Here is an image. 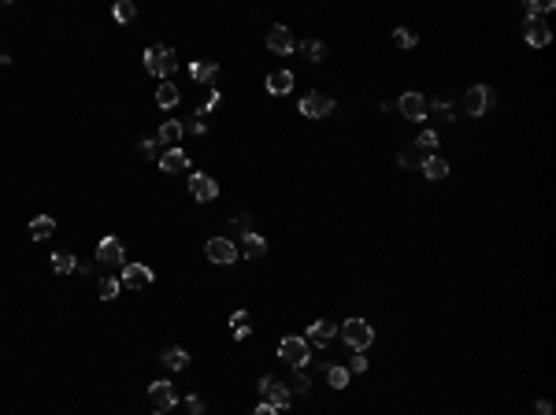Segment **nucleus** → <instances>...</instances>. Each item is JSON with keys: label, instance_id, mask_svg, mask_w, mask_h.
I'll use <instances>...</instances> for the list:
<instances>
[{"label": "nucleus", "instance_id": "1", "mask_svg": "<svg viewBox=\"0 0 556 415\" xmlns=\"http://www.w3.org/2000/svg\"><path fill=\"white\" fill-rule=\"evenodd\" d=\"M338 334L345 337V345L352 353H363V348L375 342V330L367 326V319H345V323L338 326Z\"/></svg>", "mask_w": 556, "mask_h": 415}, {"label": "nucleus", "instance_id": "2", "mask_svg": "<svg viewBox=\"0 0 556 415\" xmlns=\"http://www.w3.org/2000/svg\"><path fill=\"white\" fill-rule=\"evenodd\" d=\"M145 67H148V74H156V78H167V74L178 67V52L167 48V45H148L145 48Z\"/></svg>", "mask_w": 556, "mask_h": 415}, {"label": "nucleus", "instance_id": "3", "mask_svg": "<svg viewBox=\"0 0 556 415\" xmlns=\"http://www.w3.org/2000/svg\"><path fill=\"white\" fill-rule=\"evenodd\" d=\"M278 356H282L286 364H293V367H304L308 360H312V345H308L304 337H282V345H278Z\"/></svg>", "mask_w": 556, "mask_h": 415}, {"label": "nucleus", "instance_id": "4", "mask_svg": "<svg viewBox=\"0 0 556 415\" xmlns=\"http://www.w3.org/2000/svg\"><path fill=\"white\" fill-rule=\"evenodd\" d=\"M205 252H208L211 263H219V267H230V263H238V245H234L230 238H208Z\"/></svg>", "mask_w": 556, "mask_h": 415}, {"label": "nucleus", "instance_id": "5", "mask_svg": "<svg viewBox=\"0 0 556 415\" xmlns=\"http://www.w3.org/2000/svg\"><path fill=\"white\" fill-rule=\"evenodd\" d=\"M260 397H263V404H271L275 412H282L286 404H290V386H282L275 375H267V378H260Z\"/></svg>", "mask_w": 556, "mask_h": 415}, {"label": "nucleus", "instance_id": "6", "mask_svg": "<svg viewBox=\"0 0 556 415\" xmlns=\"http://www.w3.org/2000/svg\"><path fill=\"white\" fill-rule=\"evenodd\" d=\"M464 108H467V115H486L489 108H494V89L489 86H471L467 89V97H464Z\"/></svg>", "mask_w": 556, "mask_h": 415}, {"label": "nucleus", "instance_id": "7", "mask_svg": "<svg viewBox=\"0 0 556 415\" xmlns=\"http://www.w3.org/2000/svg\"><path fill=\"white\" fill-rule=\"evenodd\" d=\"M97 260L108 263V267H126V249L119 238H101L97 245Z\"/></svg>", "mask_w": 556, "mask_h": 415}, {"label": "nucleus", "instance_id": "8", "mask_svg": "<svg viewBox=\"0 0 556 415\" xmlns=\"http://www.w3.org/2000/svg\"><path fill=\"white\" fill-rule=\"evenodd\" d=\"M267 48L278 52V56H290V52H297V41H293V34H290V26L275 23L271 30H267Z\"/></svg>", "mask_w": 556, "mask_h": 415}, {"label": "nucleus", "instance_id": "9", "mask_svg": "<svg viewBox=\"0 0 556 415\" xmlns=\"http://www.w3.org/2000/svg\"><path fill=\"white\" fill-rule=\"evenodd\" d=\"M156 282L153 267H145V263H126L123 267V285L126 290H148V285Z\"/></svg>", "mask_w": 556, "mask_h": 415}, {"label": "nucleus", "instance_id": "10", "mask_svg": "<svg viewBox=\"0 0 556 415\" xmlns=\"http://www.w3.org/2000/svg\"><path fill=\"white\" fill-rule=\"evenodd\" d=\"M330 112H334V100L323 97V93H308V97L301 100V115H304V119H327Z\"/></svg>", "mask_w": 556, "mask_h": 415}, {"label": "nucleus", "instance_id": "11", "mask_svg": "<svg viewBox=\"0 0 556 415\" xmlns=\"http://www.w3.org/2000/svg\"><path fill=\"white\" fill-rule=\"evenodd\" d=\"M523 37H527V45L545 48V45L553 41V26L545 23V19H527V26H523Z\"/></svg>", "mask_w": 556, "mask_h": 415}, {"label": "nucleus", "instance_id": "12", "mask_svg": "<svg viewBox=\"0 0 556 415\" xmlns=\"http://www.w3.org/2000/svg\"><path fill=\"white\" fill-rule=\"evenodd\" d=\"M148 400H153L159 412H171V408H175V400H178V397H175V386H171L167 378L153 382V386H148Z\"/></svg>", "mask_w": 556, "mask_h": 415}, {"label": "nucleus", "instance_id": "13", "mask_svg": "<svg viewBox=\"0 0 556 415\" xmlns=\"http://www.w3.org/2000/svg\"><path fill=\"white\" fill-rule=\"evenodd\" d=\"M397 108H401L404 119H426V97H423V93H415V89L404 93V97L397 100Z\"/></svg>", "mask_w": 556, "mask_h": 415}, {"label": "nucleus", "instance_id": "14", "mask_svg": "<svg viewBox=\"0 0 556 415\" xmlns=\"http://www.w3.org/2000/svg\"><path fill=\"white\" fill-rule=\"evenodd\" d=\"M189 189H193V197L200 200V204H208V200L219 197V182H216V178H208V175H193V178H189Z\"/></svg>", "mask_w": 556, "mask_h": 415}, {"label": "nucleus", "instance_id": "15", "mask_svg": "<svg viewBox=\"0 0 556 415\" xmlns=\"http://www.w3.org/2000/svg\"><path fill=\"white\" fill-rule=\"evenodd\" d=\"M334 334H338V326L330 323V319H315V323L308 326V337H304V342H308V345H327Z\"/></svg>", "mask_w": 556, "mask_h": 415}, {"label": "nucleus", "instance_id": "16", "mask_svg": "<svg viewBox=\"0 0 556 415\" xmlns=\"http://www.w3.org/2000/svg\"><path fill=\"white\" fill-rule=\"evenodd\" d=\"M189 167V156L182 152V148H167L164 156H159V171H167V175H178V171H186Z\"/></svg>", "mask_w": 556, "mask_h": 415}, {"label": "nucleus", "instance_id": "17", "mask_svg": "<svg viewBox=\"0 0 556 415\" xmlns=\"http://www.w3.org/2000/svg\"><path fill=\"white\" fill-rule=\"evenodd\" d=\"M241 256H245V260H260V256H267V241L260 238V233L245 230V238H241Z\"/></svg>", "mask_w": 556, "mask_h": 415}, {"label": "nucleus", "instance_id": "18", "mask_svg": "<svg viewBox=\"0 0 556 415\" xmlns=\"http://www.w3.org/2000/svg\"><path fill=\"white\" fill-rule=\"evenodd\" d=\"M290 89H293V74L290 71H271L267 74V93H271V97H286Z\"/></svg>", "mask_w": 556, "mask_h": 415}, {"label": "nucleus", "instance_id": "19", "mask_svg": "<svg viewBox=\"0 0 556 415\" xmlns=\"http://www.w3.org/2000/svg\"><path fill=\"white\" fill-rule=\"evenodd\" d=\"M52 233H56V219H52V215L30 219V238H34V241H45V238H52Z\"/></svg>", "mask_w": 556, "mask_h": 415}, {"label": "nucleus", "instance_id": "20", "mask_svg": "<svg viewBox=\"0 0 556 415\" xmlns=\"http://www.w3.org/2000/svg\"><path fill=\"white\" fill-rule=\"evenodd\" d=\"M423 175L431 178V182H442V178H449V164L442 156H426L423 159Z\"/></svg>", "mask_w": 556, "mask_h": 415}, {"label": "nucleus", "instance_id": "21", "mask_svg": "<svg viewBox=\"0 0 556 415\" xmlns=\"http://www.w3.org/2000/svg\"><path fill=\"white\" fill-rule=\"evenodd\" d=\"M182 137H186V130H182V123H164V126H159V137H156V141H159V145L178 148V141H182Z\"/></svg>", "mask_w": 556, "mask_h": 415}, {"label": "nucleus", "instance_id": "22", "mask_svg": "<svg viewBox=\"0 0 556 415\" xmlns=\"http://www.w3.org/2000/svg\"><path fill=\"white\" fill-rule=\"evenodd\" d=\"M230 334L238 337V342H241V337H249L252 334V315L249 312H234L230 315Z\"/></svg>", "mask_w": 556, "mask_h": 415}, {"label": "nucleus", "instance_id": "23", "mask_svg": "<svg viewBox=\"0 0 556 415\" xmlns=\"http://www.w3.org/2000/svg\"><path fill=\"white\" fill-rule=\"evenodd\" d=\"M164 367L186 371L189 367V353H186V348H164Z\"/></svg>", "mask_w": 556, "mask_h": 415}, {"label": "nucleus", "instance_id": "24", "mask_svg": "<svg viewBox=\"0 0 556 415\" xmlns=\"http://www.w3.org/2000/svg\"><path fill=\"white\" fill-rule=\"evenodd\" d=\"M415 156H419V159H426V156H434V148H437V134L434 130H426V134H419V137H415Z\"/></svg>", "mask_w": 556, "mask_h": 415}, {"label": "nucleus", "instance_id": "25", "mask_svg": "<svg viewBox=\"0 0 556 415\" xmlns=\"http://www.w3.org/2000/svg\"><path fill=\"white\" fill-rule=\"evenodd\" d=\"M52 271H56V274L78 271V256H71V252H52Z\"/></svg>", "mask_w": 556, "mask_h": 415}, {"label": "nucleus", "instance_id": "26", "mask_svg": "<svg viewBox=\"0 0 556 415\" xmlns=\"http://www.w3.org/2000/svg\"><path fill=\"white\" fill-rule=\"evenodd\" d=\"M189 74H193L197 82H208V86H211V82L219 78V63H193V67H189Z\"/></svg>", "mask_w": 556, "mask_h": 415}, {"label": "nucleus", "instance_id": "27", "mask_svg": "<svg viewBox=\"0 0 556 415\" xmlns=\"http://www.w3.org/2000/svg\"><path fill=\"white\" fill-rule=\"evenodd\" d=\"M156 104H159V108H175V104H178V86L164 82V86L156 89Z\"/></svg>", "mask_w": 556, "mask_h": 415}, {"label": "nucleus", "instance_id": "28", "mask_svg": "<svg viewBox=\"0 0 556 415\" xmlns=\"http://www.w3.org/2000/svg\"><path fill=\"white\" fill-rule=\"evenodd\" d=\"M134 15H137L134 0H119V4L112 8V19H115V23H134Z\"/></svg>", "mask_w": 556, "mask_h": 415}, {"label": "nucleus", "instance_id": "29", "mask_svg": "<svg viewBox=\"0 0 556 415\" xmlns=\"http://www.w3.org/2000/svg\"><path fill=\"white\" fill-rule=\"evenodd\" d=\"M349 378H352V371L349 367H327V382L334 389H345L349 386Z\"/></svg>", "mask_w": 556, "mask_h": 415}, {"label": "nucleus", "instance_id": "30", "mask_svg": "<svg viewBox=\"0 0 556 415\" xmlns=\"http://www.w3.org/2000/svg\"><path fill=\"white\" fill-rule=\"evenodd\" d=\"M97 293H101V301H115L119 297V279H101Z\"/></svg>", "mask_w": 556, "mask_h": 415}, {"label": "nucleus", "instance_id": "31", "mask_svg": "<svg viewBox=\"0 0 556 415\" xmlns=\"http://www.w3.org/2000/svg\"><path fill=\"white\" fill-rule=\"evenodd\" d=\"M453 119V104H445V100H437V104H426V119Z\"/></svg>", "mask_w": 556, "mask_h": 415}, {"label": "nucleus", "instance_id": "32", "mask_svg": "<svg viewBox=\"0 0 556 415\" xmlns=\"http://www.w3.org/2000/svg\"><path fill=\"white\" fill-rule=\"evenodd\" d=\"M301 48H304V56H308V60H315V63H319V60H327V45H323V41H304Z\"/></svg>", "mask_w": 556, "mask_h": 415}, {"label": "nucleus", "instance_id": "33", "mask_svg": "<svg viewBox=\"0 0 556 415\" xmlns=\"http://www.w3.org/2000/svg\"><path fill=\"white\" fill-rule=\"evenodd\" d=\"M393 41H397V45H401V48H415V34H412V30H408V26H401V30H397V34H393Z\"/></svg>", "mask_w": 556, "mask_h": 415}, {"label": "nucleus", "instance_id": "34", "mask_svg": "<svg viewBox=\"0 0 556 415\" xmlns=\"http://www.w3.org/2000/svg\"><path fill=\"white\" fill-rule=\"evenodd\" d=\"M293 389H297V393H308V389H312V378L304 375V367H297V375H293Z\"/></svg>", "mask_w": 556, "mask_h": 415}, {"label": "nucleus", "instance_id": "35", "mask_svg": "<svg viewBox=\"0 0 556 415\" xmlns=\"http://www.w3.org/2000/svg\"><path fill=\"white\" fill-rule=\"evenodd\" d=\"M141 156H145V159L159 156V141H153V137H148V141H141Z\"/></svg>", "mask_w": 556, "mask_h": 415}, {"label": "nucleus", "instance_id": "36", "mask_svg": "<svg viewBox=\"0 0 556 415\" xmlns=\"http://www.w3.org/2000/svg\"><path fill=\"white\" fill-rule=\"evenodd\" d=\"M349 371H356V375H360V371H367V356H360V353H356V356L349 360Z\"/></svg>", "mask_w": 556, "mask_h": 415}, {"label": "nucleus", "instance_id": "37", "mask_svg": "<svg viewBox=\"0 0 556 415\" xmlns=\"http://www.w3.org/2000/svg\"><path fill=\"white\" fill-rule=\"evenodd\" d=\"M186 408H189V415H205V400H200V397H189Z\"/></svg>", "mask_w": 556, "mask_h": 415}, {"label": "nucleus", "instance_id": "38", "mask_svg": "<svg viewBox=\"0 0 556 415\" xmlns=\"http://www.w3.org/2000/svg\"><path fill=\"white\" fill-rule=\"evenodd\" d=\"M534 415H553V404H549V400H538V404H534Z\"/></svg>", "mask_w": 556, "mask_h": 415}, {"label": "nucleus", "instance_id": "39", "mask_svg": "<svg viewBox=\"0 0 556 415\" xmlns=\"http://www.w3.org/2000/svg\"><path fill=\"white\" fill-rule=\"evenodd\" d=\"M252 415H278V412H275V408H271V404H260V408H256V412H252Z\"/></svg>", "mask_w": 556, "mask_h": 415}, {"label": "nucleus", "instance_id": "40", "mask_svg": "<svg viewBox=\"0 0 556 415\" xmlns=\"http://www.w3.org/2000/svg\"><path fill=\"white\" fill-rule=\"evenodd\" d=\"M159 415H164V412H159Z\"/></svg>", "mask_w": 556, "mask_h": 415}]
</instances>
